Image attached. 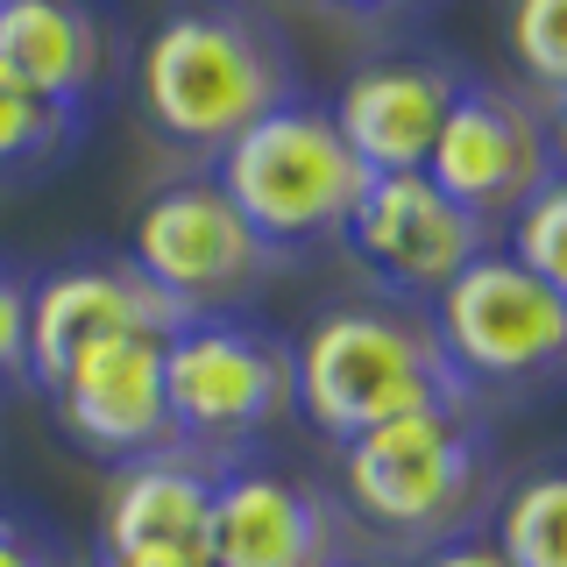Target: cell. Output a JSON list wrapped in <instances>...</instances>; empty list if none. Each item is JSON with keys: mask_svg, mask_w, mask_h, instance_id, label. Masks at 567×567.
I'll return each mask as SVG.
<instances>
[{"mask_svg": "<svg viewBox=\"0 0 567 567\" xmlns=\"http://www.w3.org/2000/svg\"><path fill=\"white\" fill-rule=\"evenodd\" d=\"M496 454L483 404H433L404 412L341 447V511L354 539L377 554L419 560L425 546L475 532L496 511Z\"/></svg>", "mask_w": 567, "mask_h": 567, "instance_id": "cell-3", "label": "cell"}, {"mask_svg": "<svg viewBox=\"0 0 567 567\" xmlns=\"http://www.w3.org/2000/svg\"><path fill=\"white\" fill-rule=\"evenodd\" d=\"M213 475L185 447L121 461L100 496L93 567H213Z\"/></svg>", "mask_w": 567, "mask_h": 567, "instance_id": "cell-12", "label": "cell"}, {"mask_svg": "<svg viewBox=\"0 0 567 567\" xmlns=\"http://www.w3.org/2000/svg\"><path fill=\"white\" fill-rule=\"evenodd\" d=\"M341 496L270 461H227L213 475V567H354Z\"/></svg>", "mask_w": 567, "mask_h": 567, "instance_id": "cell-10", "label": "cell"}, {"mask_svg": "<svg viewBox=\"0 0 567 567\" xmlns=\"http://www.w3.org/2000/svg\"><path fill=\"white\" fill-rule=\"evenodd\" d=\"M354 567H362V560H354Z\"/></svg>", "mask_w": 567, "mask_h": 567, "instance_id": "cell-24", "label": "cell"}, {"mask_svg": "<svg viewBox=\"0 0 567 567\" xmlns=\"http://www.w3.org/2000/svg\"><path fill=\"white\" fill-rule=\"evenodd\" d=\"M425 177H433L461 213H475V220L496 235L546 177H560L554 114H546L532 93L461 79V93L447 106V121H440L433 150H425Z\"/></svg>", "mask_w": 567, "mask_h": 567, "instance_id": "cell-8", "label": "cell"}, {"mask_svg": "<svg viewBox=\"0 0 567 567\" xmlns=\"http://www.w3.org/2000/svg\"><path fill=\"white\" fill-rule=\"evenodd\" d=\"M164 404L185 454L256 461V447L291 419V341L256 319H185L164 341Z\"/></svg>", "mask_w": 567, "mask_h": 567, "instance_id": "cell-5", "label": "cell"}, {"mask_svg": "<svg viewBox=\"0 0 567 567\" xmlns=\"http://www.w3.org/2000/svg\"><path fill=\"white\" fill-rule=\"evenodd\" d=\"M128 262L185 319H241V306H256L270 291V277L284 270V256L213 185V171L171 177L142 199L128 227Z\"/></svg>", "mask_w": 567, "mask_h": 567, "instance_id": "cell-6", "label": "cell"}, {"mask_svg": "<svg viewBox=\"0 0 567 567\" xmlns=\"http://www.w3.org/2000/svg\"><path fill=\"white\" fill-rule=\"evenodd\" d=\"M560 227H567V185L546 177V185L504 220V241L496 248H504L518 270H532L539 284H560Z\"/></svg>", "mask_w": 567, "mask_h": 567, "instance_id": "cell-19", "label": "cell"}, {"mask_svg": "<svg viewBox=\"0 0 567 567\" xmlns=\"http://www.w3.org/2000/svg\"><path fill=\"white\" fill-rule=\"evenodd\" d=\"M489 539L511 567H567V475L532 468L496 496Z\"/></svg>", "mask_w": 567, "mask_h": 567, "instance_id": "cell-16", "label": "cell"}, {"mask_svg": "<svg viewBox=\"0 0 567 567\" xmlns=\"http://www.w3.org/2000/svg\"><path fill=\"white\" fill-rule=\"evenodd\" d=\"M0 79L85 114L106 79V22L93 0H0Z\"/></svg>", "mask_w": 567, "mask_h": 567, "instance_id": "cell-15", "label": "cell"}, {"mask_svg": "<svg viewBox=\"0 0 567 567\" xmlns=\"http://www.w3.org/2000/svg\"><path fill=\"white\" fill-rule=\"evenodd\" d=\"M185 312L128 256H71L29 277V383L50 390L85 348L121 333H177Z\"/></svg>", "mask_w": 567, "mask_h": 567, "instance_id": "cell-11", "label": "cell"}, {"mask_svg": "<svg viewBox=\"0 0 567 567\" xmlns=\"http://www.w3.org/2000/svg\"><path fill=\"white\" fill-rule=\"evenodd\" d=\"M425 319L475 398L483 390H546L567 362V291L518 270L496 241L425 306Z\"/></svg>", "mask_w": 567, "mask_h": 567, "instance_id": "cell-7", "label": "cell"}, {"mask_svg": "<svg viewBox=\"0 0 567 567\" xmlns=\"http://www.w3.org/2000/svg\"><path fill=\"white\" fill-rule=\"evenodd\" d=\"M412 567H511V560L496 554V539H489L483 525H475V532H454V539L425 546V554H419Z\"/></svg>", "mask_w": 567, "mask_h": 567, "instance_id": "cell-22", "label": "cell"}, {"mask_svg": "<svg viewBox=\"0 0 567 567\" xmlns=\"http://www.w3.org/2000/svg\"><path fill=\"white\" fill-rule=\"evenodd\" d=\"M511 58L532 79V100L554 114L567 93V0H511Z\"/></svg>", "mask_w": 567, "mask_h": 567, "instance_id": "cell-18", "label": "cell"}, {"mask_svg": "<svg viewBox=\"0 0 567 567\" xmlns=\"http://www.w3.org/2000/svg\"><path fill=\"white\" fill-rule=\"evenodd\" d=\"M461 93V71L433 64V58H383L362 64L341 85V100L327 106L333 128L354 156H362L369 177L383 171H425V150H433L440 121Z\"/></svg>", "mask_w": 567, "mask_h": 567, "instance_id": "cell-14", "label": "cell"}, {"mask_svg": "<svg viewBox=\"0 0 567 567\" xmlns=\"http://www.w3.org/2000/svg\"><path fill=\"white\" fill-rule=\"evenodd\" d=\"M333 8H354V14H398V8H419V0H333Z\"/></svg>", "mask_w": 567, "mask_h": 567, "instance_id": "cell-23", "label": "cell"}, {"mask_svg": "<svg viewBox=\"0 0 567 567\" xmlns=\"http://www.w3.org/2000/svg\"><path fill=\"white\" fill-rule=\"evenodd\" d=\"M0 567H79V560H71V546L43 518L0 504Z\"/></svg>", "mask_w": 567, "mask_h": 567, "instance_id": "cell-21", "label": "cell"}, {"mask_svg": "<svg viewBox=\"0 0 567 567\" xmlns=\"http://www.w3.org/2000/svg\"><path fill=\"white\" fill-rule=\"evenodd\" d=\"M79 128H85L79 106H50V100H35V93L0 79V177L50 171L58 156H71Z\"/></svg>", "mask_w": 567, "mask_h": 567, "instance_id": "cell-17", "label": "cell"}, {"mask_svg": "<svg viewBox=\"0 0 567 567\" xmlns=\"http://www.w3.org/2000/svg\"><path fill=\"white\" fill-rule=\"evenodd\" d=\"M433 404H483V398L454 377L425 306L362 291L319 306L291 333V419H306L333 447L404 412H433Z\"/></svg>", "mask_w": 567, "mask_h": 567, "instance_id": "cell-2", "label": "cell"}, {"mask_svg": "<svg viewBox=\"0 0 567 567\" xmlns=\"http://www.w3.org/2000/svg\"><path fill=\"white\" fill-rule=\"evenodd\" d=\"M341 241L354 248V262L383 284V298L433 306V298L489 248V227L475 220V213H461L425 171H383V177H369V192H362V206L348 213Z\"/></svg>", "mask_w": 567, "mask_h": 567, "instance_id": "cell-9", "label": "cell"}, {"mask_svg": "<svg viewBox=\"0 0 567 567\" xmlns=\"http://www.w3.org/2000/svg\"><path fill=\"white\" fill-rule=\"evenodd\" d=\"M0 383H29V270L0 262Z\"/></svg>", "mask_w": 567, "mask_h": 567, "instance_id": "cell-20", "label": "cell"}, {"mask_svg": "<svg viewBox=\"0 0 567 567\" xmlns=\"http://www.w3.org/2000/svg\"><path fill=\"white\" fill-rule=\"evenodd\" d=\"M298 93V58L256 0H177L135 50V106L171 150L220 156Z\"/></svg>", "mask_w": 567, "mask_h": 567, "instance_id": "cell-1", "label": "cell"}, {"mask_svg": "<svg viewBox=\"0 0 567 567\" xmlns=\"http://www.w3.org/2000/svg\"><path fill=\"white\" fill-rule=\"evenodd\" d=\"M164 341L171 333H121V341L85 348L58 383L43 390L50 412L85 454L100 461H142L171 440V404H164Z\"/></svg>", "mask_w": 567, "mask_h": 567, "instance_id": "cell-13", "label": "cell"}, {"mask_svg": "<svg viewBox=\"0 0 567 567\" xmlns=\"http://www.w3.org/2000/svg\"><path fill=\"white\" fill-rule=\"evenodd\" d=\"M213 185L235 199V213L277 256H298V248L341 241L348 213L369 192V171L341 142L327 100L291 93L213 156Z\"/></svg>", "mask_w": 567, "mask_h": 567, "instance_id": "cell-4", "label": "cell"}]
</instances>
